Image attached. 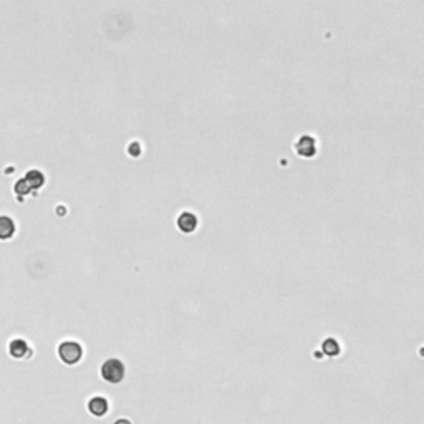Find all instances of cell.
<instances>
[{
    "mask_svg": "<svg viewBox=\"0 0 424 424\" xmlns=\"http://www.w3.org/2000/svg\"><path fill=\"white\" fill-rule=\"evenodd\" d=\"M124 374H126L124 363L118 358H110L101 365V378L106 383H111V385L121 383Z\"/></svg>",
    "mask_w": 424,
    "mask_h": 424,
    "instance_id": "cell-1",
    "label": "cell"
},
{
    "mask_svg": "<svg viewBox=\"0 0 424 424\" xmlns=\"http://www.w3.org/2000/svg\"><path fill=\"white\" fill-rule=\"evenodd\" d=\"M56 351H58V356L61 362L68 366L78 365L83 358V346L78 342H73V340L61 342Z\"/></svg>",
    "mask_w": 424,
    "mask_h": 424,
    "instance_id": "cell-2",
    "label": "cell"
},
{
    "mask_svg": "<svg viewBox=\"0 0 424 424\" xmlns=\"http://www.w3.org/2000/svg\"><path fill=\"white\" fill-rule=\"evenodd\" d=\"M9 353L12 358L15 359H22V358H28L32 355V348L25 340H20V338H15L12 340L9 345Z\"/></svg>",
    "mask_w": 424,
    "mask_h": 424,
    "instance_id": "cell-3",
    "label": "cell"
},
{
    "mask_svg": "<svg viewBox=\"0 0 424 424\" xmlns=\"http://www.w3.org/2000/svg\"><path fill=\"white\" fill-rule=\"evenodd\" d=\"M110 409V402L103 396H93L88 401V411L90 414H93L95 418H103V416L108 413Z\"/></svg>",
    "mask_w": 424,
    "mask_h": 424,
    "instance_id": "cell-4",
    "label": "cell"
},
{
    "mask_svg": "<svg viewBox=\"0 0 424 424\" xmlns=\"http://www.w3.org/2000/svg\"><path fill=\"white\" fill-rule=\"evenodd\" d=\"M178 225L182 232L190 234V232H194L197 227V217L193 214V212H182V214L178 217Z\"/></svg>",
    "mask_w": 424,
    "mask_h": 424,
    "instance_id": "cell-5",
    "label": "cell"
},
{
    "mask_svg": "<svg viewBox=\"0 0 424 424\" xmlns=\"http://www.w3.org/2000/svg\"><path fill=\"white\" fill-rule=\"evenodd\" d=\"M13 234H15V222H13L10 217L2 216L0 217V239L7 240Z\"/></svg>",
    "mask_w": 424,
    "mask_h": 424,
    "instance_id": "cell-6",
    "label": "cell"
},
{
    "mask_svg": "<svg viewBox=\"0 0 424 424\" xmlns=\"http://www.w3.org/2000/svg\"><path fill=\"white\" fill-rule=\"evenodd\" d=\"M322 350L327 356H336L340 355V343H338L335 338H327L322 345Z\"/></svg>",
    "mask_w": 424,
    "mask_h": 424,
    "instance_id": "cell-7",
    "label": "cell"
},
{
    "mask_svg": "<svg viewBox=\"0 0 424 424\" xmlns=\"http://www.w3.org/2000/svg\"><path fill=\"white\" fill-rule=\"evenodd\" d=\"M25 181L28 182V186H30L32 189H40L41 184L45 182V178H44V174H41L40 171H30V173L27 174Z\"/></svg>",
    "mask_w": 424,
    "mask_h": 424,
    "instance_id": "cell-8",
    "label": "cell"
},
{
    "mask_svg": "<svg viewBox=\"0 0 424 424\" xmlns=\"http://www.w3.org/2000/svg\"><path fill=\"white\" fill-rule=\"evenodd\" d=\"M15 190H17V194H20V196H25V194L30 193L32 187L28 186V182H27L25 179H22V181H18V182H17Z\"/></svg>",
    "mask_w": 424,
    "mask_h": 424,
    "instance_id": "cell-9",
    "label": "cell"
},
{
    "mask_svg": "<svg viewBox=\"0 0 424 424\" xmlns=\"http://www.w3.org/2000/svg\"><path fill=\"white\" fill-rule=\"evenodd\" d=\"M115 424H131V421H130V419H124V418H123V419H118V421H116Z\"/></svg>",
    "mask_w": 424,
    "mask_h": 424,
    "instance_id": "cell-10",
    "label": "cell"
}]
</instances>
